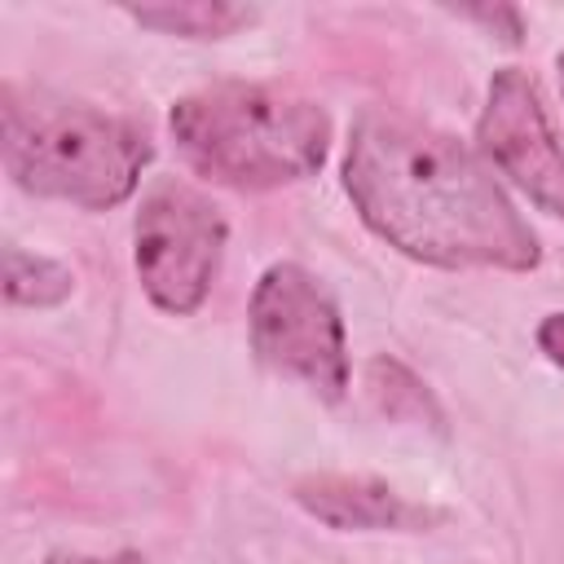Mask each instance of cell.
Returning a JSON list of instances; mask_svg holds the SVG:
<instances>
[{
  "label": "cell",
  "mask_w": 564,
  "mask_h": 564,
  "mask_svg": "<svg viewBox=\"0 0 564 564\" xmlns=\"http://www.w3.org/2000/svg\"><path fill=\"white\" fill-rule=\"evenodd\" d=\"M154 145L145 128L84 101H62L4 88V167L35 198L75 203L88 212L132 198Z\"/></svg>",
  "instance_id": "3"
},
{
  "label": "cell",
  "mask_w": 564,
  "mask_h": 564,
  "mask_svg": "<svg viewBox=\"0 0 564 564\" xmlns=\"http://www.w3.org/2000/svg\"><path fill=\"white\" fill-rule=\"evenodd\" d=\"M538 348L564 370V313H551V317H542V326H538Z\"/></svg>",
  "instance_id": "10"
},
{
  "label": "cell",
  "mask_w": 564,
  "mask_h": 564,
  "mask_svg": "<svg viewBox=\"0 0 564 564\" xmlns=\"http://www.w3.org/2000/svg\"><path fill=\"white\" fill-rule=\"evenodd\" d=\"M48 564H145L137 551H119V555H79V551H57L48 555Z\"/></svg>",
  "instance_id": "11"
},
{
  "label": "cell",
  "mask_w": 564,
  "mask_h": 564,
  "mask_svg": "<svg viewBox=\"0 0 564 564\" xmlns=\"http://www.w3.org/2000/svg\"><path fill=\"white\" fill-rule=\"evenodd\" d=\"M344 189L361 220L419 264L529 273L542 260L480 150L432 123L366 110L344 145Z\"/></svg>",
  "instance_id": "1"
},
{
  "label": "cell",
  "mask_w": 564,
  "mask_h": 564,
  "mask_svg": "<svg viewBox=\"0 0 564 564\" xmlns=\"http://www.w3.org/2000/svg\"><path fill=\"white\" fill-rule=\"evenodd\" d=\"M476 150L529 203L564 220V145L551 128L538 84L524 70H494L485 110L476 119Z\"/></svg>",
  "instance_id": "6"
},
{
  "label": "cell",
  "mask_w": 564,
  "mask_h": 564,
  "mask_svg": "<svg viewBox=\"0 0 564 564\" xmlns=\"http://www.w3.org/2000/svg\"><path fill=\"white\" fill-rule=\"evenodd\" d=\"M132 18H137L141 26L163 31V35L220 40V35L247 26L256 13L242 9V4H207V0H194V4H150V9H132Z\"/></svg>",
  "instance_id": "9"
},
{
  "label": "cell",
  "mask_w": 564,
  "mask_h": 564,
  "mask_svg": "<svg viewBox=\"0 0 564 564\" xmlns=\"http://www.w3.org/2000/svg\"><path fill=\"white\" fill-rule=\"evenodd\" d=\"M225 256V216L194 185L163 181L132 220V264L154 308L189 317L203 308Z\"/></svg>",
  "instance_id": "5"
},
{
  "label": "cell",
  "mask_w": 564,
  "mask_h": 564,
  "mask_svg": "<svg viewBox=\"0 0 564 564\" xmlns=\"http://www.w3.org/2000/svg\"><path fill=\"white\" fill-rule=\"evenodd\" d=\"M181 159L229 189H278L313 176L330 150V119L317 101L273 84H207L172 101Z\"/></svg>",
  "instance_id": "2"
},
{
  "label": "cell",
  "mask_w": 564,
  "mask_h": 564,
  "mask_svg": "<svg viewBox=\"0 0 564 564\" xmlns=\"http://www.w3.org/2000/svg\"><path fill=\"white\" fill-rule=\"evenodd\" d=\"M295 502L330 529H423L441 511L419 507L370 476H308L295 485Z\"/></svg>",
  "instance_id": "7"
},
{
  "label": "cell",
  "mask_w": 564,
  "mask_h": 564,
  "mask_svg": "<svg viewBox=\"0 0 564 564\" xmlns=\"http://www.w3.org/2000/svg\"><path fill=\"white\" fill-rule=\"evenodd\" d=\"M247 326L256 357L273 375L295 379L326 401L348 392V339L339 304L304 264L282 260L260 273Z\"/></svg>",
  "instance_id": "4"
},
{
  "label": "cell",
  "mask_w": 564,
  "mask_h": 564,
  "mask_svg": "<svg viewBox=\"0 0 564 564\" xmlns=\"http://www.w3.org/2000/svg\"><path fill=\"white\" fill-rule=\"evenodd\" d=\"M555 66H560V93H564V53H560V62H555Z\"/></svg>",
  "instance_id": "12"
},
{
  "label": "cell",
  "mask_w": 564,
  "mask_h": 564,
  "mask_svg": "<svg viewBox=\"0 0 564 564\" xmlns=\"http://www.w3.org/2000/svg\"><path fill=\"white\" fill-rule=\"evenodd\" d=\"M75 291V278L66 264L9 247L4 251V300L22 304V308H53Z\"/></svg>",
  "instance_id": "8"
}]
</instances>
